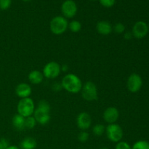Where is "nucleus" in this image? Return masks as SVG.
<instances>
[{
	"mask_svg": "<svg viewBox=\"0 0 149 149\" xmlns=\"http://www.w3.org/2000/svg\"><path fill=\"white\" fill-rule=\"evenodd\" d=\"M6 149H20V148H19L18 147L15 146H11V145H10Z\"/></svg>",
	"mask_w": 149,
	"mask_h": 149,
	"instance_id": "2f4dec72",
	"label": "nucleus"
},
{
	"mask_svg": "<svg viewBox=\"0 0 149 149\" xmlns=\"http://www.w3.org/2000/svg\"><path fill=\"white\" fill-rule=\"evenodd\" d=\"M125 26L122 23H117L113 26V31L118 34H122L125 32Z\"/></svg>",
	"mask_w": 149,
	"mask_h": 149,
	"instance_id": "5701e85b",
	"label": "nucleus"
},
{
	"mask_svg": "<svg viewBox=\"0 0 149 149\" xmlns=\"http://www.w3.org/2000/svg\"><path fill=\"white\" fill-rule=\"evenodd\" d=\"M69 30L73 33H78L81 29V24L79 20H73L68 23V28Z\"/></svg>",
	"mask_w": 149,
	"mask_h": 149,
	"instance_id": "6ab92c4d",
	"label": "nucleus"
},
{
	"mask_svg": "<svg viewBox=\"0 0 149 149\" xmlns=\"http://www.w3.org/2000/svg\"><path fill=\"white\" fill-rule=\"evenodd\" d=\"M63 89L72 94L79 93L82 87V82L79 77L74 74H68L63 77L61 81Z\"/></svg>",
	"mask_w": 149,
	"mask_h": 149,
	"instance_id": "f257e3e1",
	"label": "nucleus"
},
{
	"mask_svg": "<svg viewBox=\"0 0 149 149\" xmlns=\"http://www.w3.org/2000/svg\"><path fill=\"white\" fill-rule=\"evenodd\" d=\"M36 125V121L33 116H29L26 117L25 119V126H26V129L31 130L35 127Z\"/></svg>",
	"mask_w": 149,
	"mask_h": 149,
	"instance_id": "4be33fe9",
	"label": "nucleus"
},
{
	"mask_svg": "<svg viewBox=\"0 0 149 149\" xmlns=\"http://www.w3.org/2000/svg\"><path fill=\"white\" fill-rule=\"evenodd\" d=\"M148 29H149V25H148Z\"/></svg>",
	"mask_w": 149,
	"mask_h": 149,
	"instance_id": "c9c22d12",
	"label": "nucleus"
},
{
	"mask_svg": "<svg viewBox=\"0 0 149 149\" xmlns=\"http://www.w3.org/2000/svg\"><path fill=\"white\" fill-rule=\"evenodd\" d=\"M33 116L36 119V123H39L41 125H47L50 120V114L49 113L42 111L36 109H35Z\"/></svg>",
	"mask_w": 149,
	"mask_h": 149,
	"instance_id": "4468645a",
	"label": "nucleus"
},
{
	"mask_svg": "<svg viewBox=\"0 0 149 149\" xmlns=\"http://www.w3.org/2000/svg\"><path fill=\"white\" fill-rule=\"evenodd\" d=\"M44 75L42 72L38 70H33L28 75V79L29 81L33 84H39L43 81Z\"/></svg>",
	"mask_w": 149,
	"mask_h": 149,
	"instance_id": "2eb2a0df",
	"label": "nucleus"
},
{
	"mask_svg": "<svg viewBox=\"0 0 149 149\" xmlns=\"http://www.w3.org/2000/svg\"><path fill=\"white\" fill-rule=\"evenodd\" d=\"M100 149H109L107 148V147H103V148H101Z\"/></svg>",
	"mask_w": 149,
	"mask_h": 149,
	"instance_id": "473e14b6",
	"label": "nucleus"
},
{
	"mask_svg": "<svg viewBox=\"0 0 149 149\" xmlns=\"http://www.w3.org/2000/svg\"><path fill=\"white\" fill-rule=\"evenodd\" d=\"M132 149H149V142L144 140L137 141L133 144Z\"/></svg>",
	"mask_w": 149,
	"mask_h": 149,
	"instance_id": "412c9836",
	"label": "nucleus"
},
{
	"mask_svg": "<svg viewBox=\"0 0 149 149\" xmlns=\"http://www.w3.org/2000/svg\"><path fill=\"white\" fill-rule=\"evenodd\" d=\"M68 65H67V64H63L62 65H61V71H63V72H66V71H68Z\"/></svg>",
	"mask_w": 149,
	"mask_h": 149,
	"instance_id": "7c9ffc66",
	"label": "nucleus"
},
{
	"mask_svg": "<svg viewBox=\"0 0 149 149\" xmlns=\"http://www.w3.org/2000/svg\"><path fill=\"white\" fill-rule=\"evenodd\" d=\"M80 92L84 100L87 101H94L97 99V89L93 81H87L84 83Z\"/></svg>",
	"mask_w": 149,
	"mask_h": 149,
	"instance_id": "39448f33",
	"label": "nucleus"
},
{
	"mask_svg": "<svg viewBox=\"0 0 149 149\" xmlns=\"http://www.w3.org/2000/svg\"><path fill=\"white\" fill-rule=\"evenodd\" d=\"M12 4V0H0V10H7L10 8Z\"/></svg>",
	"mask_w": 149,
	"mask_h": 149,
	"instance_id": "393cba45",
	"label": "nucleus"
},
{
	"mask_svg": "<svg viewBox=\"0 0 149 149\" xmlns=\"http://www.w3.org/2000/svg\"><path fill=\"white\" fill-rule=\"evenodd\" d=\"M106 131V127L102 124H97L93 127V132L95 136H101Z\"/></svg>",
	"mask_w": 149,
	"mask_h": 149,
	"instance_id": "aec40b11",
	"label": "nucleus"
},
{
	"mask_svg": "<svg viewBox=\"0 0 149 149\" xmlns=\"http://www.w3.org/2000/svg\"><path fill=\"white\" fill-rule=\"evenodd\" d=\"M143 86V79L138 74H130L127 81V87L132 93H136L139 91Z\"/></svg>",
	"mask_w": 149,
	"mask_h": 149,
	"instance_id": "0eeeda50",
	"label": "nucleus"
},
{
	"mask_svg": "<svg viewBox=\"0 0 149 149\" xmlns=\"http://www.w3.org/2000/svg\"><path fill=\"white\" fill-rule=\"evenodd\" d=\"M96 30L100 34L108 36L113 31V26L109 21L101 20V21H99L96 25Z\"/></svg>",
	"mask_w": 149,
	"mask_h": 149,
	"instance_id": "ddd939ff",
	"label": "nucleus"
},
{
	"mask_svg": "<svg viewBox=\"0 0 149 149\" xmlns=\"http://www.w3.org/2000/svg\"><path fill=\"white\" fill-rule=\"evenodd\" d=\"M149 31L148 25L143 20L136 22L132 26V33L136 39H143L148 34Z\"/></svg>",
	"mask_w": 149,
	"mask_h": 149,
	"instance_id": "1a4fd4ad",
	"label": "nucleus"
},
{
	"mask_svg": "<svg viewBox=\"0 0 149 149\" xmlns=\"http://www.w3.org/2000/svg\"><path fill=\"white\" fill-rule=\"evenodd\" d=\"M36 140L31 137H27L24 138L20 143V147L22 149H35L36 147Z\"/></svg>",
	"mask_w": 149,
	"mask_h": 149,
	"instance_id": "f3484780",
	"label": "nucleus"
},
{
	"mask_svg": "<svg viewBox=\"0 0 149 149\" xmlns=\"http://www.w3.org/2000/svg\"><path fill=\"white\" fill-rule=\"evenodd\" d=\"M77 127L81 130H87L92 125V117L87 112L79 113L77 118Z\"/></svg>",
	"mask_w": 149,
	"mask_h": 149,
	"instance_id": "9d476101",
	"label": "nucleus"
},
{
	"mask_svg": "<svg viewBox=\"0 0 149 149\" xmlns=\"http://www.w3.org/2000/svg\"><path fill=\"white\" fill-rule=\"evenodd\" d=\"M61 72V65L55 61H50L44 66L42 74L44 77L49 79L57 78Z\"/></svg>",
	"mask_w": 149,
	"mask_h": 149,
	"instance_id": "423d86ee",
	"label": "nucleus"
},
{
	"mask_svg": "<svg viewBox=\"0 0 149 149\" xmlns=\"http://www.w3.org/2000/svg\"><path fill=\"white\" fill-rule=\"evenodd\" d=\"M36 109L39 111H42L49 113H50L51 106H50V104H49L47 100H42L38 103L37 107H36Z\"/></svg>",
	"mask_w": 149,
	"mask_h": 149,
	"instance_id": "a211bd4d",
	"label": "nucleus"
},
{
	"mask_svg": "<svg viewBox=\"0 0 149 149\" xmlns=\"http://www.w3.org/2000/svg\"><path fill=\"white\" fill-rule=\"evenodd\" d=\"M25 119H26V118L23 117V116L20 115L19 113L14 115L13 119H12V124H13V127L18 131H21L26 129Z\"/></svg>",
	"mask_w": 149,
	"mask_h": 149,
	"instance_id": "dca6fc26",
	"label": "nucleus"
},
{
	"mask_svg": "<svg viewBox=\"0 0 149 149\" xmlns=\"http://www.w3.org/2000/svg\"><path fill=\"white\" fill-rule=\"evenodd\" d=\"M68 28V22L63 16H55L51 20L49 23V29L51 32L55 35L63 34L67 31Z\"/></svg>",
	"mask_w": 149,
	"mask_h": 149,
	"instance_id": "f03ea898",
	"label": "nucleus"
},
{
	"mask_svg": "<svg viewBox=\"0 0 149 149\" xmlns=\"http://www.w3.org/2000/svg\"><path fill=\"white\" fill-rule=\"evenodd\" d=\"M90 1H96V0H90Z\"/></svg>",
	"mask_w": 149,
	"mask_h": 149,
	"instance_id": "f704fd0d",
	"label": "nucleus"
},
{
	"mask_svg": "<svg viewBox=\"0 0 149 149\" xmlns=\"http://www.w3.org/2000/svg\"><path fill=\"white\" fill-rule=\"evenodd\" d=\"M77 5L74 0H65L61 5V13L66 19L72 18L77 15Z\"/></svg>",
	"mask_w": 149,
	"mask_h": 149,
	"instance_id": "6e6552de",
	"label": "nucleus"
},
{
	"mask_svg": "<svg viewBox=\"0 0 149 149\" xmlns=\"http://www.w3.org/2000/svg\"><path fill=\"white\" fill-rule=\"evenodd\" d=\"M132 37H133V35L131 31H125L124 33V38L126 40H130Z\"/></svg>",
	"mask_w": 149,
	"mask_h": 149,
	"instance_id": "c756f323",
	"label": "nucleus"
},
{
	"mask_svg": "<svg viewBox=\"0 0 149 149\" xmlns=\"http://www.w3.org/2000/svg\"><path fill=\"white\" fill-rule=\"evenodd\" d=\"M89 133L87 132H86V130H81V132H80L78 135V140L81 143L87 142L89 139Z\"/></svg>",
	"mask_w": 149,
	"mask_h": 149,
	"instance_id": "b1692460",
	"label": "nucleus"
},
{
	"mask_svg": "<svg viewBox=\"0 0 149 149\" xmlns=\"http://www.w3.org/2000/svg\"><path fill=\"white\" fill-rule=\"evenodd\" d=\"M51 88L55 93H58V92L61 91L63 90L62 84H61V82H54L53 84L51 86Z\"/></svg>",
	"mask_w": 149,
	"mask_h": 149,
	"instance_id": "cd10ccee",
	"label": "nucleus"
},
{
	"mask_svg": "<svg viewBox=\"0 0 149 149\" xmlns=\"http://www.w3.org/2000/svg\"><path fill=\"white\" fill-rule=\"evenodd\" d=\"M106 134L108 139L113 143H119L123 138V130L116 123L109 124L106 127Z\"/></svg>",
	"mask_w": 149,
	"mask_h": 149,
	"instance_id": "20e7f679",
	"label": "nucleus"
},
{
	"mask_svg": "<svg viewBox=\"0 0 149 149\" xmlns=\"http://www.w3.org/2000/svg\"><path fill=\"white\" fill-rule=\"evenodd\" d=\"M31 87L29 84H28L27 83H20L15 87L16 95L20 97V99L29 97L31 94Z\"/></svg>",
	"mask_w": 149,
	"mask_h": 149,
	"instance_id": "f8f14e48",
	"label": "nucleus"
},
{
	"mask_svg": "<svg viewBox=\"0 0 149 149\" xmlns=\"http://www.w3.org/2000/svg\"><path fill=\"white\" fill-rule=\"evenodd\" d=\"M22 1H31V0H22Z\"/></svg>",
	"mask_w": 149,
	"mask_h": 149,
	"instance_id": "72a5a7b5",
	"label": "nucleus"
},
{
	"mask_svg": "<svg viewBox=\"0 0 149 149\" xmlns=\"http://www.w3.org/2000/svg\"><path fill=\"white\" fill-rule=\"evenodd\" d=\"M17 113L25 118L33 116L35 111L34 102L30 97L20 99L17 105Z\"/></svg>",
	"mask_w": 149,
	"mask_h": 149,
	"instance_id": "7ed1b4c3",
	"label": "nucleus"
},
{
	"mask_svg": "<svg viewBox=\"0 0 149 149\" xmlns=\"http://www.w3.org/2000/svg\"><path fill=\"white\" fill-rule=\"evenodd\" d=\"M99 1L103 7L106 8L112 7L116 3V0H99Z\"/></svg>",
	"mask_w": 149,
	"mask_h": 149,
	"instance_id": "a878e982",
	"label": "nucleus"
},
{
	"mask_svg": "<svg viewBox=\"0 0 149 149\" xmlns=\"http://www.w3.org/2000/svg\"><path fill=\"white\" fill-rule=\"evenodd\" d=\"M115 149H132V147L130 146V145L128 143L121 141L116 143Z\"/></svg>",
	"mask_w": 149,
	"mask_h": 149,
	"instance_id": "bb28decb",
	"label": "nucleus"
},
{
	"mask_svg": "<svg viewBox=\"0 0 149 149\" xmlns=\"http://www.w3.org/2000/svg\"><path fill=\"white\" fill-rule=\"evenodd\" d=\"M119 117V111L116 108L109 107L106 109L103 113V118L104 121L107 123L113 124L116 123Z\"/></svg>",
	"mask_w": 149,
	"mask_h": 149,
	"instance_id": "9b49d317",
	"label": "nucleus"
},
{
	"mask_svg": "<svg viewBox=\"0 0 149 149\" xmlns=\"http://www.w3.org/2000/svg\"><path fill=\"white\" fill-rule=\"evenodd\" d=\"M10 146V143L5 138L0 139V149H6Z\"/></svg>",
	"mask_w": 149,
	"mask_h": 149,
	"instance_id": "c85d7f7f",
	"label": "nucleus"
}]
</instances>
